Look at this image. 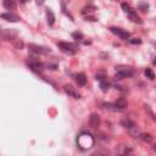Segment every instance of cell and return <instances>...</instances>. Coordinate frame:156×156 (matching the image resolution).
I'll list each match as a JSON object with an SVG mask.
<instances>
[{
  "label": "cell",
  "instance_id": "21",
  "mask_svg": "<svg viewBox=\"0 0 156 156\" xmlns=\"http://www.w3.org/2000/svg\"><path fill=\"white\" fill-rule=\"evenodd\" d=\"M121 6H122V9H123V11L126 12V14H129L131 11H133V10H134V9H132L131 6H129L127 3H122V4H121Z\"/></svg>",
  "mask_w": 156,
  "mask_h": 156
},
{
  "label": "cell",
  "instance_id": "26",
  "mask_svg": "<svg viewBox=\"0 0 156 156\" xmlns=\"http://www.w3.org/2000/svg\"><path fill=\"white\" fill-rule=\"evenodd\" d=\"M95 78H96V81H104V79H105V73L100 72V73H98L95 76Z\"/></svg>",
  "mask_w": 156,
  "mask_h": 156
},
{
  "label": "cell",
  "instance_id": "7",
  "mask_svg": "<svg viewBox=\"0 0 156 156\" xmlns=\"http://www.w3.org/2000/svg\"><path fill=\"white\" fill-rule=\"evenodd\" d=\"M110 31H111L113 34L118 35L121 39H123V40H127V39H129V33H128V32H126V31H123V29H121V28L111 27V28H110Z\"/></svg>",
  "mask_w": 156,
  "mask_h": 156
},
{
  "label": "cell",
  "instance_id": "14",
  "mask_svg": "<svg viewBox=\"0 0 156 156\" xmlns=\"http://www.w3.org/2000/svg\"><path fill=\"white\" fill-rule=\"evenodd\" d=\"M128 15V17H129V20H131L132 22H135V23H141V20H140V17L137 15V12L133 10V11H131L129 14H127Z\"/></svg>",
  "mask_w": 156,
  "mask_h": 156
},
{
  "label": "cell",
  "instance_id": "5",
  "mask_svg": "<svg viewBox=\"0 0 156 156\" xmlns=\"http://www.w3.org/2000/svg\"><path fill=\"white\" fill-rule=\"evenodd\" d=\"M29 50L34 54H39V55H45L50 53V49L45 48V46H40V45H35V44H29Z\"/></svg>",
  "mask_w": 156,
  "mask_h": 156
},
{
  "label": "cell",
  "instance_id": "19",
  "mask_svg": "<svg viewBox=\"0 0 156 156\" xmlns=\"http://www.w3.org/2000/svg\"><path fill=\"white\" fill-rule=\"evenodd\" d=\"M100 88H101V90L102 92H107V90L110 89V83L107 82V81H100Z\"/></svg>",
  "mask_w": 156,
  "mask_h": 156
},
{
  "label": "cell",
  "instance_id": "2",
  "mask_svg": "<svg viewBox=\"0 0 156 156\" xmlns=\"http://www.w3.org/2000/svg\"><path fill=\"white\" fill-rule=\"evenodd\" d=\"M116 70H117V72L115 74L116 79H124V78L132 77L134 74V71L131 70L129 67H116Z\"/></svg>",
  "mask_w": 156,
  "mask_h": 156
},
{
  "label": "cell",
  "instance_id": "20",
  "mask_svg": "<svg viewBox=\"0 0 156 156\" xmlns=\"http://www.w3.org/2000/svg\"><path fill=\"white\" fill-rule=\"evenodd\" d=\"M102 106L110 111H118V109L115 106V104H102Z\"/></svg>",
  "mask_w": 156,
  "mask_h": 156
},
{
  "label": "cell",
  "instance_id": "1",
  "mask_svg": "<svg viewBox=\"0 0 156 156\" xmlns=\"http://www.w3.org/2000/svg\"><path fill=\"white\" fill-rule=\"evenodd\" d=\"M94 143H95V140H94L93 135L90 133H88V132H82L77 137V145L82 150L90 149L94 145Z\"/></svg>",
  "mask_w": 156,
  "mask_h": 156
},
{
  "label": "cell",
  "instance_id": "27",
  "mask_svg": "<svg viewBox=\"0 0 156 156\" xmlns=\"http://www.w3.org/2000/svg\"><path fill=\"white\" fill-rule=\"evenodd\" d=\"M129 43H132V44H140L141 40H140V39H137V38H133V39H129Z\"/></svg>",
  "mask_w": 156,
  "mask_h": 156
},
{
  "label": "cell",
  "instance_id": "15",
  "mask_svg": "<svg viewBox=\"0 0 156 156\" xmlns=\"http://www.w3.org/2000/svg\"><path fill=\"white\" fill-rule=\"evenodd\" d=\"M129 131V134H131L133 138H139V135H140V131H139V128H138V126L135 124V126H133V127H131L128 129Z\"/></svg>",
  "mask_w": 156,
  "mask_h": 156
},
{
  "label": "cell",
  "instance_id": "17",
  "mask_svg": "<svg viewBox=\"0 0 156 156\" xmlns=\"http://www.w3.org/2000/svg\"><path fill=\"white\" fill-rule=\"evenodd\" d=\"M46 17H48V23H49V26H53L54 22H55V16H54V14H53V11L48 10V11H46Z\"/></svg>",
  "mask_w": 156,
  "mask_h": 156
},
{
  "label": "cell",
  "instance_id": "25",
  "mask_svg": "<svg viewBox=\"0 0 156 156\" xmlns=\"http://www.w3.org/2000/svg\"><path fill=\"white\" fill-rule=\"evenodd\" d=\"M94 10H95L94 6H87V7H84V9L82 10V12H83V14H87V12H93Z\"/></svg>",
  "mask_w": 156,
  "mask_h": 156
},
{
  "label": "cell",
  "instance_id": "30",
  "mask_svg": "<svg viewBox=\"0 0 156 156\" xmlns=\"http://www.w3.org/2000/svg\"><path fill=\"white\" fill-rule=\"evenodd\" d=\"M26 1H27V0H21V3H26Z\"/></svg>",
  "mask_w": 156,
  "mask_h": 156
},
{
  "label": "cell",
  "instance_id": "22",
  "mask_svg": "<svg viewBox=\"0 0 156 156\" xmlns=\"http://www.w3.org/2000/svg\"><path fill=\"white\" fill-rule=\"evenodd\" d=\"M148 9H149V4L148 3H144V1L139 3V10H141L143 12H145V11H148Z\"/></svg>",
  "mask_w": 156,
  "mask_h": 156
},
{
  "label": "cell",
  "instance_id": "11",
  "mask_svg": "<svg viewBox=\"0 0 156 156\" xmlns=\"http://www.w3.org/2000/svg\"><path fill=\"white\" fill-rule=\"evenodd\" d=\"M115 106L118 109V111H121V110H124V109L128 106V102H127V100H124L123 98H120L118 100L115 102Z\"/></svg>",
  "mask_w": 156,
  "mask_h": 156
},
{
  "label": "cell",
  "instance_id": "29",
  "mask_svg": "<svg viewBox=\"0 0 156 156\" xmlns=\"http://www.w3.org/2000/svg\"><path fill=\"white\" fill-rule=\"evenodd\" d=\"M35 3H37L38 5H43V4L45 3V0H35Z\"/></svg>",
  "mask_w": 156,
  "mask_h": 156
},
{
  "label": "cell",
  "instance_id": "24",
  "mask_svg": "<svg viewBox=\"0 0 156 156\" xmlns=\"http://www.w3.org/2000/svg\"><path fill=\"white\" fill-rule=\"evenodd\" d=\"M72 37H73V39H76V40H81V39H83V34L81 32H73Z\"/></svg>",
  "mask_w": 156,
  "mask_h": 156
},
{
  "label": "cell",
  "instance_id": "3",
  "mask_svg": "<svg viewBox=\"0 0 156 156\" xmlns=\"http://www.w3.org/2000/svg\"><path fill=\"white\" fill-rule=\"evenodd\" d=\"M18 35V32L16 29H0V40H12Z\"/></svg>",
  "mask_w": 156,
  "mask_h": 156
},
{
  "label": "cell",
  "instance_id": "16",
  "mask_svg": "<svg viewBox=\"0 0 156 156\" xmlns=\"http://www.w3.org/2000/svg\"><path fill=\"white\" fill-rule=\"evenodd\" d=\"M143 140H144L145 143H149V144H151L152 143V140H154V138H152V135L151 134H149V133H140V135H139Z\"/></svg>",
  "mask_w": 156,
  "mask_h": 156
},
{
  "label": "cell",
  "instance_id": "18",
  "mask_svg": "<svg viewBox=\"0 0 156 156\" xmlns=\"http://www.w3.org/2000/svg\"><path fill=\"white\" fill-rule=\"evenodd\" d=\"M122 126L124 127V128H127V129H129L131 127H133V126H135V123L133 122V121H131L129 118H124V120H122Z\"/></svg>",
  "mask_w": 156,
  "mask_h": 156
},
{
  "label": "cell",
  "instance_id": "12",
  "mask_svg": "<svg viewBox=\"0 0 156 156\" xmlns=\"http://www.w3.org/2000/svg\"><path fill=\"white\" fill-rule=\"evenodd\" d=\"M74 78H76V82H77L78 85H85L87 84V77H85L84 73H78Z\"/></svg>",
  "mask_w": 156,
  "mask_h": 156
},
{
  "label": "cell",
  "instance_id": "13",
  "mask_svg": "<svg viewBox=\"0 0 156 156\" xmlns=\"http://www.w3.org/2000/svg\"><path fill=\"white\" fill-rule=\"evenodd\" d=\"M3 5H4V7H5L6 10H15V9H16L15 0H4Z\"/></svg>",
  "mask_w": 156,
  "mask_h": 156
},
{
  "label": "cell",
  "instance_id": "10",
  "mask_svg": "<svg viewBox=\"0 0 156 156\" xmlns=\"http://www.w3.org/2000/svg\"><path fill=\"white\" fill-rule=\"evenodd\" d=\"M0 17H1L3 20L9 21V22H18L20 21V17L16 16V15H14V14H3Z\"/></svg>",
  "mask_w": 156,
  "mask_h": 156
},
{
  "label": "cell",
  "instance_id": "9",
  "mask_svg": "<svg viewBox=\"0 0 156 156\" xmlns=\"http://www.w3.org/2000/svg\"><path fill=\"white\" fill-rule=\"evenodd\" d=\"M89 123L90 126H92L93 128H98L99 124H100V117L98 113H93L92 116H90V118H89Z\"/></svg>",
  "mask_w": 156,
  "mask_h": 156
},
{
  "label": "cell",
  "instance_id": "28",
  "mask_svg": "<svg viewBox=\"0 0 156 156\" xmlns=\"http://www.w3.org/2000/svg\"><path fill=\"white\" fill-rule=\"evenodd\" d=\"M15 48H16V49H22V48H23V42H21V40L16 42V43H15Z\"/></svg>",
  "mask_w": 156,
  "mask_h": 156
},
{
  "label": "cell",
  "instance_id": "4",
  "mask_svg": "<svg viewBox=\"0 0 156 156\" xmlns=\"http://www.w3.org/2000/svg\"><path fill=\"white\" fill-rule=\"evenodd\" d=\"M57 46L61 49V51L66 54H70V55H73L77 50V45L76 44H71V43H65V42H59L57 43Z\"/></svg>",
  "mask_w": 156,
  "mask_h": 156
},
{
  "label": "cell",
  "instance_id": "6",
  "mask_svg": "<svg viewBox=\"0 0 156 156\" xmlns=\"http://www.w3.org/2000/svg\"><path fill=\"white\" fill-rule=\"evenodd\" d=\"M27 65H28V67H29L32 71H34V72H42V71H43V63H40L39 61H37V60H34V59H31V60L27 62Z\"/></svg>",
  "mask_w": 156,
  "mask_h": 156
},
{
  "label": "cell",
  "instance_id": "23",
  "mask_svg": "<svg viewBox=\"0 0 156 156\" xmlns=\"http://www.w3.org/2000/svg\"><path fill=\"white\" fill-rule=\"evenodd\" d=\"M145 76L149 78V79H154V78H155V74H154V72H152L151 68H146L145 70Z\"/></svg>",
  "mask_w": 156,
  "mask_h": 156
},
{
  "label": "cell",
  "instance_id": "8",
  "mask_svg": "<svg viewBox=\"0 0 156 156\" xmlns=\"http://www.w3.org/2000/svg\"><path fill=\"white\" fill-rule=\"evenodd\" d=\"M63 89H65V92H66L70 96H72V98H74V99H79L81 98V95H79V93L77 92V90L72 87V85H70V84H66L63 87Z\"/></svg>",
  "mask_w": 156,
  "mask_h": 156
}]
</instances>
